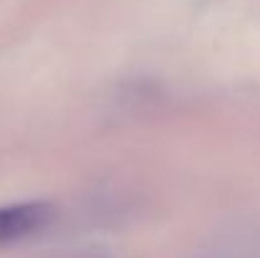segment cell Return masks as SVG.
<instances>
[{"mask_svg":"<svg viewBox=\"0 0 260 258\" xmlns=\"http://www.w3.org/2000/svg\"><path fill=\"white\" fill-rule=\"evenodd\" d=\"M53 218V208L48 203H25L0 208V246L13 243L18 238H28Z\"/></svg>","mask_w":260,"mask_h":258,"instance_id":"6da1fadb","label":"cell"}]
</instances>
